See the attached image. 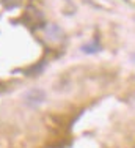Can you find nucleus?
<instances>
[{
  "instance_id": "obj_1",
  "label": "nucleus",
  "mask_w": 135,
  "mask_h": 148,
  "mask_svg": "<svg viewBox=\"0 0 135 148\" xmlns=\"http://www.w3.org/2000/svg\"><path fill=\"white\" fill-rule=\"evenodd\" d=\"M24 98H25L28 106H38V104H41L42 101H44L46 93L40 88H33V90H28Z\"/></svg>"
},
{
  "instance_id": "obj_2",
  "label": "nucleus",
  "mask_w": 135,
  "mask_h": 148,
  "mask_svg": "<svg viewBox=\"0 0 135 148\" xmlns=\"http://www.w3.org/2000/svg\"><path fill=\"white\" fill-rule=\"evenodd\" d=\"M82 51L87 52V54H96V52H99V44H97V41H93V43L85 44L83 47H82Z\"/></svg>"
},
{
  "instance_id": "obj_3",
  "label": "nucleus",
  "mask_w": 135,
  "mask_h": 148,
  "mask_svg": "<svg viewBox=\"0 0 135 148\" xmlns=\"http://www.w3.org/2000/svg\"><path fill=\"white\" fill-rule=\"evenodd\" d=\"M132 60H134V62H135V54H134V55H132Z\"/></svg>"
}]
</instances>
